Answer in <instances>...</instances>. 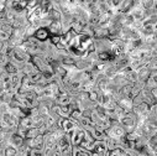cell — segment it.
I'll return each mask as SVG.
<instances>
[{"label":"cell","instance_id":"18","mask_svg":"<svg viewBox=\"0 0 157 156\" xmlns=\"http://www.w3.org/2000/svg\"><path fill=\"white\" fill-rule=\"evenodd\" d=\"M38 3L40 2H37V0H32V2H27V6H26V11L27 13H30L31 10H33L37 5H38Z\"/></svg>","mask_w":157,"mask_h":156},{"label":"cell","instance_id":"10","mask_svg":"<svg viewBox=\"0 0 157 156\" xmlns=\"http://www.w3.org/2000/svg\"><path fill=\"white\" fill-rule=\"evenodd\" d=\"M26 6H27V2H25V0H13L11 10L19 15L26 10Z\"/></svg>","mask_w":157,"mask_h":156},{"label":"cell","instance_id":"7","mask_svg":"<svg viewBox=\"0 0 157 156\" xmlns=\"http://www.w3.org/2000/svg\"><path fill=\"white\" fill-rule=\"evenodd\" d=\"M135 2L134 0H121V4L117 9V13L119 14H129L131 11V9L134 8Z\"/></svg>","mask_w":157,"mask_h":156},{"label":"cell","instance_id":"2","mask_svg":"<svg viewBox=\"0 0 157 156\" xmlns=\"http://www.w3.org/2000/svg\"><path fill=\"white\" fill-rule=\"evenodd\" d=\"M31 60V56H29L25 51H22L20 47H15L13 49V52L10 55V61L14 62L15 64H17L20 68L22 64H25L26 62H29Z\"/></svg>","mask_w":157,"mask_h":156},{"label":"cell","instance_id":"14","mask_svg":"<svg viewBox=\"0 0 157 156\" xmlns=\"http://www.w3.org/2000/svg\"><path fill=\"white\" fill-rule=\"evenodd\" d=\"M4 71L8 73V74H15V73H19L20 72V67L17 64H15L14 62L9 61L5 66H4Z\"/></svg>","mask_w":157,"mask_h":156},{"label":"cell","instance_id":"13","mask_svg":"<svg viewBox=\"0 0 157 156\" xmlns=\"http://www.w3.org/2000/svg\"><path fill=\"white\" fill-rule=\"evenodd\" d=\"M2 154H3L4 156H17V147H15L14 145H11V144L8 142V144L3 147Z\"/></svg>","mask_w":157,"mask_h":156},{"label":"cell","instance_id":"1","mask_svg":"<svg viewBox=\"0 0 157 156\" xmlns=\"http://www.w3.org/2000/svg\"><path fill=\"white\" fill-rule=\"evenodd\" d=\"M136 122H137V116L132 111H130L119 120V124L123 127L125 133H131L136 128Z\"/></svg>","mask_w":157,"mask_h":156},{"label":"cell","instance_id":"17","mask_svg":"<svg viewBox=\"0 0 157 156\" xmlns=\"http://www.w3.org/2000/svg\"><path fill=\"white\" fill-rule=\"evenodd\" d=\"M38 134H40V131H38L37 128L27 129V130H26V134H25V139H33V138H36Z\"/></svg>","mask_w":157,"mask_h":156},{"label":"cell","instance_id":"5","mask_svg":"<svg viewBox=\"0 0 157 156\" xmlns=\"http://www.w3.org/2000/svg\"><path fill=\"white\" fill-rule=\"evenodd\" d=\"M106 138H111V139H121L125 136V130L123 129V127L120 124H116V125H111L106 130H104Z\"/></svg>","mask_w":157,"mask_h":156},{"label":"cell","instance_id":"8","mask_svg":"<svg viewBox=\"0 0 157 156\" xmlns=\"http://www.w3.org/2000/svg\"><path fill=\"white\" fill-rule=\"evenodd\" d=\"M33 37L36 38L37 41H40V42H45V41H48V38H50V32L47 29H44V27H40V29H37Z\"/></svg>","mask_w":157,"mask_h":156},{"label":"cell","instance_id":"6","mask_svg":"<svg viewBox=\"0 0 157 156\" xmlns=\"http://www.w3.org/2000/svg\"><path fill=\"white\" fill-rule=\"evenodd\" d=\"M108 146H106V142L105 140H98L94 142V146H93V150L92 152L99 155V156H106L108 155Z\"/></svg>","mask_w":157,"mask_h":156},{"label":"cell","instance_id":"12","mask_svg":"<svg viewBox=\"0 0 157 156\" xmlns=\"http://www.w3.org/2000/svg\"><path fill=\"white\" fill-rule=\"evenodd\" d=\"M150 74H151V71L146 67V64H145V66H142V67L137 71V78H139V82H144V83H145V82L148 80Z\"/></svg>","mask_w":157,"mask_h":156},{"label":"cell","instance_id":"9","mask_svg":"<svg viewBox=\"0 0 157 156\" xmlns=\"http://www.w3.org/2000/svg\"><path fill=\"white\" fill-rule=\"evenodd\" d=\"M50 36H61L63 33L62 31V24L59 21H52L51 25L47 27Z\"/></svg>","mask_w":157,"mask_h":156},{"label":"cell","instance_id":"16","mask_svg":"<svg viewBox=\"0 0 157 156\" xmlns=\"http://www.w3.org/2000/svg\"><path fill=\"white\" fill-rule=\"evenodd\" d=\"M72 156H92V152L82 149L81 146H73Z\"/></svg>","mask_w":157,"mask_h":156},{"label":"cell","instance_id":"3","mask_svg":"<svg viewBox=\"0 0 157 156\" xmlns=\"http://www.w3.org/2000/svg\"><path fill=\"white\" fill-rule=\"evenodd\" d=\"M68 136H69V140H71V145L72 146H79L81 142L86 138V130L82 129V128H77L73 131L68 133Z\"/></svg>","mask_w":157,"mask_h":156},{"label":"cell","instance_id":"11","mask_svg":"<svg viewBox=\"0 0 157 156\" xmlns=\"http://www.w3.org/2000/svg\"><path fill=\"white\" fill-rule=\"evenodd\" d=\"M116 104L119 105V107H121L123 109H125L128 113L132 111V100H131L130 98H126V97H121L119 100L116 102Z\"/></svg>","mask_w":157,"mask_h":156},{"label":"cell","instance_id":"4","mask_svg":"<svg viewBox=\"0 0 157 156\" xmlns=\"http://www.w3.org/2000/svg\"><path fill=\"white\" fill-rule=\"evenodd\" d=\"M0 119L3 120V123L6 125V127H9L10 129H13V130H16V128L19 127V119L16 118V116L9 110V111H6V113H3V114H0Z\"/></svg>","mask_w":157,"mask_h":156},{"label":"cell","instance_id":"15","mask_svg":"<svg viewBox=\"0 0 157 156\" xmlns=\"http://www.w3.org/2000/svg\"><path fill=\"white\" fill-rule=\"evenodd\" d=\"M141 6L144 8L145 11L157 9V2L156 0H141Z\"/></svg>","mask_w":157,"mask_h":156}]
</instances>
